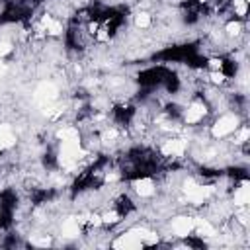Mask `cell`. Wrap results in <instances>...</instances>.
I'll return each mask as SVG.
<instances>
[{"label": "cell", "instance_id": "3", "mask_svg": "<svg viewBox=\"0 0 250 250\" xmlns=\"http://www.w3.org/2000/svg\"><path fill=\"white\" fill-rule=\"evenodd\" d=\"M113 248H121V250H137V248H143V240L131 230V232H125V234H119V238L113 240L111 244Z\"/></svg>", "mask_w": 250, "mask_h": 250}, {"label": "cell", "instance_id": "5", "mask_svg": "<svg viewBox=\"0 0 250 250\" xmlns=\"http://www.w3.org/2000/svg\"><path fill=\"white\" fill-rule=\"evenodd\" d=\"M211 193H213V188L211 186H199V184H195L189 191H186V199L191 205H201Z\"/></svg>", "mask_w": 250, "mask_h": 250}, {"label": "cell", "instance_id": "15", "mask_svg": "<svg viewBox=\"0 0 250 250\" xmlns=\"http://www.w3.org/2000/svg\"><path fill=\"white\" fill-rule=\"evenodd\" d=\"M133 23H135V27H139V29H146V27H150V23H152L150 14H148V12H137L135 18H133Z\"/></svg>", "mask_w": 250, "mask_h": 250}, {"label": "cell", "instance_id": "1", "mask_svg": "<svg viewBox=\"0 0 250 250\" xmlns=\"http://www.w3.org/2000/svg\"><path fill=\"white\" fill-rule=\"evenodd\" d=\"M84 154H86V152H84V148H82V145H80V137L61 141V146H59V164L64 166V168H70V166H74Z\"/></svg>", "mask_w": 250, "mask_h": 250}, {"label": "cell", "instance_id": "9", "mask_svg": "<svg viewBox=\"0 0 250 250\" xmlns=\"http://www.w3.org/2000/svg\"><path fill=\"white\" fill-rule=\"evenodd\" d=\"M35 98L41 102V104H49L57 98V86L51 84V82H43L37 90H35Z\"/></svg>", "mask_w": 250, "mask_h": 250}, {"label": "cell", "instance_id": "11", "mask_svg": "<svg viewBox=\"0 0 250 250\" xmlns=\"http://www.w3.org/2000/svg\"><path fill=\"white\" fill-rule=\"evenodd\" d=\"M193 229L197 230L199 236H205V238H211V236L217 234L215 227H213L207 219H193Z\"/></svg>", "mask_w": 250, "mask_h": 250}, {"label": "cell", "instance_id": "17", "mask_svg": "<svg viewBox=\"0 0 250 250\" xmlns=\"http://www.w3.org/2000/svg\"><path fill=\"white\" fill-rule=\"evenodd\" d=\"M100 217H102V225H115V223L121 221V215H119L117 211H105V213L100 215Z\"/></svg>", "mask_w": 250, "mask_h": 250}, {"label": "cell", "instance_id": "14", "mask_svg": "<svg viewBox=\"0 0 250 250\" xmlns=\"http://www.w3.org/2000/svg\"><path fill=\"white\" fill-rule=\"evenodd\" d=\"M248 203H250V188H248V182H242V186L236 188L234 191V205L246 207Z\"/></svg>", "mask_w": 250, "mask_h": 250}, {"label": "cell", "instance_id": "10", "mask_svg": "<svg viewBox=\"0 0 250 250\" xmlns=\"http://www.w3.org/2000/svg\"><path fill=\"white\" fill-rule=\"evenodd\" d=\"M133 189L141 197H150V195H154V189L156 188H154V182L150 178H141V180H135Z\"/></svg>", "mask_w": 250, "mask_h": 250}, {"label": "cell", "instance_id": "23", "mask_svg": "<svg viewBox=\"0 0 250 250\" xmlns=\"http://www.w3.org/2000/svg\"><path fill=\"white\" fill-rule=\"evenodd\" d=\"M209 68H211V70H221V68H223V61H217V59L209 61Z\"/></svg>", "mask_w": 250, "mask_h": 250}, {"label": "cell", "instance_id": "6", "mask_svg": "<svg viewBox=\"0 0 250 250\" xmlns=\"http://www.w3.org/2000/svg\"><path fill=\"white\" fill-rule=\"evenodd\" d=\"M205 113H207V105H205L203 102H193V104L186 109L184 121H186L188 125H195V123H199V121L205 117Z\"/></svg>", "mask_w": 250, "mask_h": 250}, {"label": "cell", "instance_id": "13", "mask_svg": "<svg viewBox=\"0 0 250 250\" xmlns=\"http://www.w3.org/2000/svg\"><path fill=\"white\" fill-rule=\"evenodd\" d=\"M16 145V135L10 125H0V150H6Z\"/></svg>", "mask_w": 250, "mask_h": 250}, {"label": "cell", "instance_id": "12", "mask_svg": "<svg viewBox=\"0 0 250 250\" xmlns=\"http://www.w3.org/2000/svg\"><path fill=\"white\" fill-rule=\"evenodd\" d=\"M61 234L64 236V238H74V236H78L80 234V221H76V219H66L64 223H62V227H61Z\"/></svg>", "mask_w": 250, "mask_h": 250}, {"label": "cell", "instance_id": "24", "mask_svg": "<svg viewBox=\"0 0 250 250\" xmlns=\"http://www.w3.org/2000/svg\"><path fill=\"white\" fill-rule=\"evenodd\" d=\"M4 74H6V66H4V64H0V78H2Z\"/></svg>", "mask_w": 250, "mask_h": 250}, {"label": "cell", "instance_id": "20", "mask_svg": "<svg viewBox=\"0 0 250 250\" xmlns=\"http://www.w3.org/2000/svg\"><path fill=\"white\" fill-rule=\"evenodd\" d=\"M209 76H211V82H213V84H223V82L227 80V76H225L221 70H211Z\"/></svg>", "mask_w": 250, "mask_h": 250}, {"label": "cell", "instance_id": "16", "mask_svg": "<svg viewBox=\"0 0 250 250\" xmlns=\"http://www.w3.org/2000/svg\"><path fill=\"white\" fill-rule=\"evenodd\" d=\"M76 137H80V135H78V129H74V127H62V129L57 131V139H59V141L76 139Z\"/></svg>", "mask_w": 250, "mask_h": 250}, {"label": "cell", "instance_id": "19", "mask_svg": "<svg viewBox=\"0 0 250 250\" xmlns=\"http://www.w3.org/2000/svg\"><path fill=\"white\" fill-rule=\"evenodd\" d=\"M232 6H234V12H236L238 16H246L248 0H232Z\"/></svg>", "mask_w": 250, "mask_h": 250}, {"label": "cell", "instance_id": "8", "mask_svg": "<svg viewBox=\"0 0 250 250\" xmlns=\"http://www.w3.org/2000/svg\"><path fill=\"white\" fill-rule=\"evenodd\" d=\"M41 29H43L47 35L57 37V35H61V33H62V23H61L57 18H53V16L45 14V16L41 18Z\"/></svg>", "mask_w": 250, "mask_h": 250}, {"label": "cell", "instance_id": "18", "mask_svg": "<svg viewBox=\"0 0 250 250\" xmlns=\"http://www.w3.org/2000/svg\"><path fill=\"white\" fill-rule=\"evenodd\" d=\"M225 29H227V35H230V37H236V35H240V31H242V25H240V21H229Z\"/></svg>", "mask_w": 250, "mask_h": 250}, {"label": "cell", "instance_id": "22", "mask_svg": "<svg viewBox=\"0 0 250 250\" xmlns=\"http://www.w3.org/2000/svg\"><path fill=\"white\" fill-rule=\"evenodd\" d=\"M31 244H37V246H47V244H51V238H49V236H43V238H31Z\"/></svg>", "mask_w": 250, "mask_h": 250}, {"label": "cell", "instance_id": "21", "mask_svg": "<svg viewBox=\"0 0 250 250\" xmlns=\"http://www.w3.org/2000/svg\"><path fill=\"white\" fill-rule=\"evenodd\" d=\"M246 141H248V127H240V131H238V137H236V141H234V143L242 145V143H246Z\"/></svg>", "mask_w": 250, "mask_h": 250}, {"label": "cell", "instance_id": "7", "mask_svg": "<svg viewBox=\"0 0 250 250\" xmlns=\"http://www.w3.org/2000/svg\"><path fill=\"white\" fill-rule=\"evenodd\" d=\"M172 230H174V234L180 236V238L188 236V234L193 230V219H191V217H186V215L176 217V219L172 221Z\"/></svg>", "mask_w": 250, "mask_h": 250}, {"label": "cell", "instance_id": "4", "mask_svg": "<svg viewBox=\"0 0 250 250\" xmlns=\"http://www.w3.org/2000/svg\"><path fill=\"white\" fill-rule=\"evenodd\" d=\"M188 148V143L184 139H168L164 145H162V154L164 156H172V158H178V156H184Z\"/></svg>", "mask_w": 250, "mask_h": 250}, {"label": "cell", "instance_id": "2", "mask_svg": "<svg viewBox=\"0 0 250 250\" xmlns=\"http://www.w3.org/2000/svg\"><path fill=\"white\" fill-rule=\"evenodd\" d=\"M236 129H238V117L232 115V113H227V115H221V117L213 123L211 135H213L215 139H223V137H229V135L236 133Z\"/></svg>", "mask_w": 250, "mask_h": 250}]
</instances>
